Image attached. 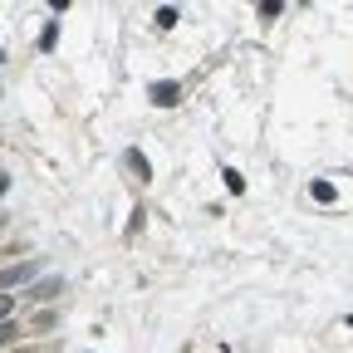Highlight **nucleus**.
<instances>
[{"label": "nucleus", "mask_w": 353, "mask_h": 353, "mask_svg": "<svg viewBox=\"0 0 353 353\" xmlns=\"http://www.w3.org/2000/svg\"><path fill=\"white\" fill-rule=\"evenodd\" d=\"M34 275V265H10V270H0V290H10V285H25Z\"/></svg>", "instance_id": "f257e3e1"}, {"label": "nucleus", "mask_w": 353, "mask_h": 353, "mask_svg": "<svg viewBox=\"0 0 353 353\" xmlns=\"http://www.w3.org/2000/svg\"><path fill=\"white\" fill-rule=\"evenodd\" d=\"M176 99H182V88H176V83H152V103H162V108H172Z\"/></svg>", "instance_id": "f03ea898"}, {"label": "nucleus", "mask_w": 353, "mask_h": 353, "mask_svg": "<svg viewBox=\"0 0 353 353\" xmlns=\"http://www.w3.org/2000/svg\"><path fill=\"white\" fill-rule=\"evenodd\" d=\"M59 290H64V280H54V275H50V280H39V285L30 290V299H54Z\"/></svg>", "instance_id": "7ed1b4c3"}, {"label": "nucleus", "mask_w": 353, "mask_h": 353, "mask_svg": "<svg viewBox=\"0 0 353 353\" xmlns=\"http://www.w3.org/2000/svg\"><path fill=\"white\" fill-rule=\"evenodd\" d=\"M128 162H132V172H138L143 182H148V157H143V152H128Z\"/></svg>", "instance_id": "20e7f679"}, {"label": "nucleus", "mask_w": 353, "mask_h": 353, "mask_svg": "<svg viewBox=\"0 0 353 353\" xmlns=\"http://www.w3.org/2000/svg\"><path fill=\"white\" fill-rule=\"evenodd\" d=\"M157 25H162V30H172V25H176V10H172V6H167V10H157Z\"/></svg>", "instance_id": "39448f33"}, {"label": "nucleus", "mask_w": 353, "mask_h": 353, "mask_svg": "<svg viewBox=\"0 0 353 353\" xmlns=\"http://www.w3.org/2000/svg\"><path fill=\"white\" fill-rule=\"evenodd\" d=\"M15 334H20V329H15V324H0V348H6V343H10V339H15Z\"/></svg>", "instance_id": "423d86ee"}, {"label": "nucleus", "mask_w": 353, "mask_h": 353, "mask_svg": "<svg viewBox=\"0 0 353 353\" xmlns=\"http://www.w3.org/2000/svg\"><path fill=\"white\" fill-rule=\"evenodd\" d=\"M6 314H10V294H0V324H6Z\"/></svg>", "instance_id": "0eeeda50"}, {"label": "nucleus", "mask_w": 353, "mask_h": 353, "mask_svg": "<svg viewBox=\"0 0 353 353\" xmlns=\"http://www.w3.org/2000/svg\"><path fill=\"white\" fill-rule=\"evenodd\" d=\"M0 226H6V216H0Z\"/></svg>", "instance_id": "6e6552de"}]
</instances>
